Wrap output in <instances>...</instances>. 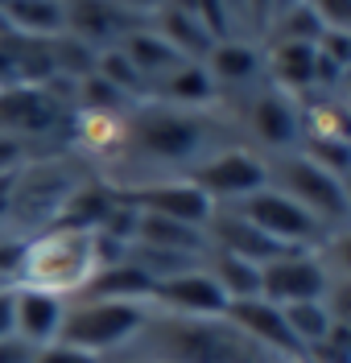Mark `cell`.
<instances>
[{
  "label": "cell",
  "instance_id": "1",
  "mask_svg": "<svg viewBox=\"0 0 351 363\" xmlns=\"http://www.w3.org/2000/svg\"><path fill=\"white\" fill-rule=\"evenodd\" d=\"M235 140L240 136L232 120L219 108L194 112V108H174L162 99H140L128 112V136H124L116 165L99 182H108L116 194H128L153 182L190 178L215 149L235 145Z\"/></svg>",
  "mask_w": 351,
  "mask_h": 363
},
{
  "label": "cell",
  "instance_id": "2",
  "mask_svg": "<svg viewBox=\"0 0 351 363\" xmlns=\"http://www.w3.org/2000/svg\"><path fill=\"white\" fill-rule=\"evenodd\" d=\"M104 363H285L252 342L235 322L223 318H182L149 310L133 342Z\"/></svg>",
  "mask_w": 351,
  "mask_h": 363
},
{
  "label": "cell",
  "instance_id": "3",
  "mask_svg": "<svg viewBox=\"0 0 351 363\" xmlns=\"http://www.w3.org/2000/svg\"><path fill=\"white\" fill-rule=\"evenodd\" d=\"M87 178H95V174L67 149L29 157L9 182V199H4V215H0V240L25 244L38 231L54 227L62 219L70 194Z\"/></svg>",
  "mask_w": 351,
  "mask_h": 363
},
{
  "label": "cell",
  "instance_id": "4",
  "mask_svg": "<svg viewBox=\"0 0 351 363\" xmlns=\"http://www.w3.org/2000/svg\"><path fill=\"white\" fill-rule=\"evenodd\" d=\"M99 269L104 264H99V244H95L91 227L54 223L21 244L17 269H13V285L74 301L95 281Z\"/></svg>",
  "mask_w": 351,
  "mask_h": 363
},
{
  "label": "cell",
  "instance_id": "5",
  "mask_svg": "<svg viewBox=\"0 0 351 363\" xmlns=\"http://www.w3.org/2000/svg\"><path fill=\"white\" fill-rule=\"evenodd\" d=\"M264 186L285 194V199H294L327 231H347V219H351L347 182L335 178L330 169H323L318 161H310L302 149L264 157Z\"/></svg>",
  "mask_w": 351,
  "mask_h": 363
},
{
  "label": "cell",
  "instance_id": "6",
  "mask_svg": "<svg viewBox=\"0 0 351 363\" xmlns=\"http://www.w3.org/2000/svg\"><path fill=\"white\" fill-rule=\"evenodd\" d=\"M219 112L232 120L240 145L257 149L260 157H277V153H294L302 145V128H298V99L277 91L273 83L244 91L235 99H223Z\"/></svg>",
  "mask_w": 351,
  "mask_h": 363
},
{
  "label": "cell",
  "instance_id": "7",
  "mask_svg": "<svg viewBox=\"0 0 351 363\" xmlns=\"http://www.w3.org/2000/svg\"><path fill=\"white\" fill-rule=\"evenodd\" d=\"M149 301H108V297H74L67 301L62 314V330L58 342L79 347L95 359H112L116 351H124L133 335L140 330V322L149 318Z\"/></svg>",
  "mask_w": 351,
  "mask_h": 363
},
{
  "label": "cell",
  "instance_id": "8",
  "mask_svg": "<svg viewBox=\"0 0 351 363\" xmlns=\"http://www.w3.org/2000/svg\"><path fill=\"white\" fill-rule=\"evenodd\" d=\"M228 211H235L244 223H252L260 235H269V240L285 252H314L335 235V231H327L310 211H302L294 199H285V194L269 190V186L252 190V194L240 199V203H228Z\"/></svg>",
  "mask_w": 351,
  "mask_h": 363
},
{
  "label": "cell",
  "instance_id": "9",
  "mask_svg": "<svg viewBox=\"0 0 351 363\" xmlns=\"http://www.w3.org/2000/svg\"><path fill=\"white\" fill-rule=\"evenodd\" d=\"M186 182H194L215 206L240 203V199H248L252 190L264 186V157H260L257 149H248V145L235 140V145L215 149Z\"/></svg>",
  "mask_w": 351,
  "mask_h": 363
},
{
  "label": "cell",
  "instance_id": "10",
  "mask_svg": "<svg viewBox=\"0 0 351 363\" xmlns=\"http://www.w3.org/2000/svg\"><path fill=\"white\" fill-rule=\"evenodd\" d=\"M330 269L314 252H285L277 260L260 264V297L273 306H294V301H323L330 289Z\"/></svg>",
  "mask_w": 351,
  "mask_h": 363
},
{
  "label": "cell",
  "instance_id": "11",
  "mask_svg": "<svg viewBox=\"0 0 351 363\" xmlns=\"http://www.w3.org/2000/svg\"><path fill=\"white\" fill-rule=\"evenodd\" d=\"M298 128H302L306 153H347L351 149V116L347 99L330 91L298 95Z\"/></svg>",
  "mask_w": 351,
  "mask_h": 363
},
{
  "label": "cell",
  "instance_id": "12",
  "mask_svg": "<svg viewBox=\"0 0 351 363\" xmlns=\"http://www.w3.org/2000/svg\"><path fill=\"white\" fill-rule=\"evenodd\" d=\"M203 70L219 91V104L264 83V50L252 38H219L203 58Z\"/></svg>",
  "mask_w": 351,
  "mask_h": 363
},
{
  "label": "cell",
  "instance_id": "13",
  "mask_svg": "<svg viewBox=\"0 0 351 363\" xmlns=\"http://www.w3.org/2000/svg\"><path fill=\"white\" fill-rule=\"evenodd\" d=\"M153 310L182 318H223L228 314V297L215 285V277L203 269H190L182 277H169L162 285H153Z\"/></svg>",
  "mask_w": 351,
  "mask_h": 363
},
{
  "label": "cell",
  "instance_id": "14",
  "mask_svg": "<svg viewBox=\"0 0 351 363\" xmlns=\"http://www.w3.org/2000/svg\"><path fill=\"white\" fill-rule=\"evenodd\" d=\"M137 211H149V215H165V219H178V223L190 227H207V219L215 215V203L186 178L174 182H153V186H140V190H128L124 194Z\"/></svg>",
  "mask_w": 351,
  "mask_h": 363
},
{
  "label": "cell",
  "instance_id": "15",
  "mask_svg": "<svg viewBox=\"0 0 351 363\" xmlns=\"http://www.w3.org/2000/svg\"><path fill=\"white\" fill-rule=\"evenodd\" d=\"M128 29H137V21H128L112 0H62V33L91 45L95 54L116 45Z\"/></svg>",
  "mask_w": 351,
  "mask_h": 363
},
{
  "label": "cell",
  "instance_id": "16",
  "mask_svg": "<svg viewBox=\"0 0 351 363\" xmlns=\"http://www.w3.org/2000/svg\"><path fill=\"white\" fill-rule=\"evenodd\" d=\"M228 322H235L252 342H260L264 351H273L281 359H302L298 342L285 326V314L281 306L264 301V297H244V301H228Z\"/></svg>",
  "mask_w": 351,
  "mask_h": 363
},
{
  "label": "cell",
  "instance_id": "17",
  "mask_svg": "<svg viewBox=\"0 0 351 363\" xmlns=\"http://www.w3.org/2000/svg\"><path fill=\"white\" fill-rule=\"evenodd\" d=\"M260 50H264V83H273L294 99L318 87V50L310 42H277Z\"/></svg>",
  "mask_w": 351,
  "mask_h": 363
},
{
  "label": "cell",
  "instance_id": "18",
  "mask_svg": "<svg viewBox=\"0 0 351 363\" xmlns=\"http://www.w3.org/2000/svg\"><path fill=\"white\" fill-rule=\"evenodd\" d=\"M62 314L67 301L50 294H33V289H17L13 285V335L29 347H46L58 339L62 330Z\"/></svg>",
  "mask_w": 351,
  "mask_h": 363
},
{
  "label": "cell",
  "instance_id": "19",
  "mask_svg": "<svg viewBox=\"0 0 351 363\" xmlns=\"http://www.w3.org/2000/svg\"><path fill=\"white\" fill-rule=\"evenodd\" d=\"M149 99H162V104H174V108H194V112L219 108V91L211 83V74L203 70V62H178L169 74H162L149 87Z\"/></svg>",
  "mask_w": 351,
  "mask_h": 363
},
{
  "label": "cell",
  "instance_id": "20",
  "mask_svg": "<svg viewBox=\"0 0 351 363\" xmlns=\"http://www.w3.org/2000/svg\"><path fill=\"white\" fill-rule=\"evenodd\" d=\"M149 25H153V29H157V33H162L165 42L174 45L186 62H203V58H207V50L219 42V38H215V29H211L199 13H186V9H178V4H165Z\"/></svg>",
  "mask_w": 351,
  "mask_h": 363
},
{
  "label": "cell",
  "instance_id": "21",
  "mask_svg": "<svg viewBox=\"0 0 351 363\" xmlns=\"http://www.w3.org/2000/svg\"><path fill=\"white\" fill-rule=\"evenodd\" d=\"M116 45H120V54H124V58H128V62L145 74V83H149V87H153L162 74H169L178 62H186V58H182L174 45L165 42L153 25H137V29H128Z\"/></svg>",
  "mask_w": 351,
  "mask_h": 363
},
{
  "label": "cell",
  "instance_id": "22",
  "mask_svg": "<svg viewBox=\"0 0 351 363\" xmlns=\"http://www.w3.org/2000/svg\"><path fill=\"white\" fill-rule=\"evenodd\" d=\"M133 244H145V248H165V252H186V256H207V231L203 227L178 223V219H165V215H149V211H137V235Z\"/></svg>",
  "mask_w": 351,
  "mask_h": 363
},
{
  "label": "cell",
  "instance_id": "23",
  "mask_svg": "<svg viewBox=\"0 0 351 363\" xmlns=\"http://www.w3.org/2000/svg\"><path fill=\"white\" fill-rule=\"evenodd\" d=\"M0 17L13 38L54 42L62 33V0H4Z\"/></svg>",
  "mask_w": 351,
  "mask_h": 363
},
{
  "label": "cell",
  "instance_id": "24",
  "mask_svg": "<svg viewBox=\"0 0 351 363\" xmlns=\"http://www.w3.org/2000/svg\"><path fill=\"white\" fill-rule=\"evenodd\" d=\"M79 297H108V301H149L153 306V281L137 272L128 260L108 264V269L95 272V281L83 289Z\"/></svg>",
  "mask_w": 351,
  "mask_h": 363
},
{
  "label": "cell",
  "instance_id": "25",
  "mask_svg": "<svg viewBox=\"0 0 351 363\" xmlns=\"http://www.w3.org/2000/svg\"><path fill=\"white\" fill-rule=\"evenodd\" d=\"M207 272L215 285L223 289L228 301H244V297H260V264H248L228 252H207Z\"/></svg>",
  "mask_w": 351,
  "mask_h": 363
},
{
  "label": "cell",
  "instance_id": "26",
  "mask_svg": "<svg viewBox=\"0 0 351 363\" xmlns=\"http://www.w3.org/2000/svg\"><path fill=\"white\" fill-rule=\"evenodd\" d=\"M112 206H116V190L108 186V182L99 178H87L74 194H70L67 211H62V219L58 223H70V227H99L108 215H112Z\"/></svg>",
  "mask_w": 351,
  "mask_h": 363
},
{
  "label": "cell",
  "instance_id": "27",
  "mask_svg": "<svg viewBox=\"0 0 351 363\" xmlns=\"http://www.w3.org/2000/svg\"><path fill=\"white\" fill-rule=\"evenodd\" d=\"M281 314H285V326H289V335L298 342L302 359H306V351L318 347L327 339V330L335 326V318H330V310L323 301H294V306H281Z\"/></svg>",
  "mask_w": 351,
  "mask_h": 363
},
{
  "label": "cell",
  "instance_id": "28",
  "mask_svg": "<svg viewBox=\"0 0 351 363\" xmlns=\"http://www.w3.org/2000/svg\"><path fill=\"white\" fill-rule=\"evenodd\" d=\"M91 74H99L108 87H116L120 95H124V99H133V104L149 99V83H145V74H140V70L120 54V45H108V50H99V54H95Z\"/></svg>",
  "mask_w": 351,
  "mask_h": 363
},
{
  "label": "cell",
  "instance_id": "29",
  "mask_svg": "<svg viewBox=\"0 0 351 363\" xmlns=\"http://www.w3.org/2000/svg\"><path fill=\"white\" fill-rule=\"evenodd\" d=\"M310 9V17L323 25V29H335V33H351V0H302Z\"/></svg>",
  "mask_w": 351,
  "mask_h": 363
},
{
  "label": "cell",
  "instance_id": "30",
  "mask_svg": "<svg viewBox=\"0 0 351 363\" xmlns=\"http://www.w3.org/2000/svg\"><path fill=\"white\" fill-rule=\"evenodd\" d=\"M29 157H38V149L29 140H21V136H13V133H0V178L17 174Z\"/></svg>",
  "mask_w": 351,
  "mask_h": 363
},
{
  "label": "cell",
  "instance_id": "31",
  "mask_svg": "<svg viewBox=\"0 0 351 363\" xmlns=\"http://www.w3.org/2000/svg\"><path fill=\"white\" fill-rule=\"evenodd\" d=\"M33 363H99L95 355L87 351H79V347H67V342H46V347H38L33 351Z\"/></svg>",
  "mask_w": 351,
  "mask_h": 363
},
{
  "label": "cell",
  "instance_id": "32",
  "mask_svg": "<svg viewBox=\"0 0 351 363\" xmlns=\"http://www.w3.org/2000/svg\"><path fill=\"white\" fill-rule=\"evenodd\" d=\"M112 4H116V9L124 13V17H128V21L149 25V21H153V17H157V13L165 9V4H169V0H112Z\"/></svg>",
  "mask_w": 351,
  "mask_h": 363
},
{
  "label": "cell",
  "instance_id": "33",
  "mask_svg": "<svg viewBox=\"0 0 351 363\" xmlns=\"http://www.w3.org/2000/svg\"><path fill=\"white\" fill-rule=\"evenodd\" d=\"M33 351H38V347L21 342L17 335H4V339H0V363H33Z\"/></svg>",
  "mask_w": 351,
  "mask_h": 363
},
{
  "label": "cell",
  "instance_id": "34",
  "mask_svg": "<svg viewBox=\"0 0 351 363\" xmlns=\"http://www.w3.org/2000/svg\"><path fill=\"white\" fill-rule=\"evenodd\" d=\"M13 335V285H0V339Z\"/></svg>",
  "mask_w": 351,
  "mask_h": 363
},
{
  "label": "cell",
  "instance_id": "35",
  "mask_svg": "<svg viewBox=\"0 0 351 363\" xmlns=\"http://www.w3.org/2000/svg\"><path fill=\"white\" fill-rule=\"evenodd\" d=\"M302 0H273V17H281V13H289V9H298Z\"/></svg>",
  "mask_w": 351,
  "mask_h": 363
},
{
  "label": "cell",
  "instance_id": "36",
  "mask_svg": "<svg viewBox=\"0 0 351 363\" xmlns=\"http://www.w3.org/2000/svg\"><path fill=\"white\" fill-rule=\"evenodd\" d=\"M0 4H4V0H0Z\"/></svg>",
  "mask_w": 351,
  "mask_h": 363
},
{
  "label": "cell",
  "instance_id": "37",
  "mask_svg": "<svg viewBox=\"0 0 351 363\" xmlns=\"http://www.w3.org/2000/svg\"><path fill=\"white\" fill-rule=\"evenodd\" d=\"M306 363H310V359H306Z\"/></svg>",
  "mask_w": 351,
  "mask_h": 363
}]
</instances>
